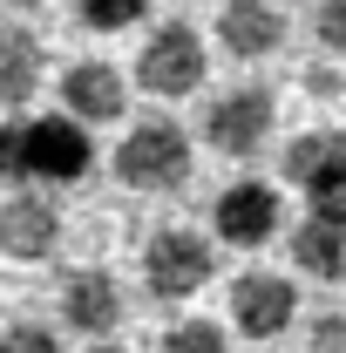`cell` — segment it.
I'll return each instance as SVG.
<instances>
[{
    "instance_id": "30bf717a",
    "label": "cell",
    "mask_w": 346,
    "mask_h": 353,
    "mask_svg": "<svg viewBox=\"0 0 346 353\" xmlns=\"http://www.w3.org/2000/svg\"><path fill=\"white\" fill-rule=\"evenodd\" d=\"M123 109H130V88H123V75H116L109 61H75V68L61 75V116H68V123L95 130V123H116Z\"/></svg>"
},
{
    "instance_id": "5b68a950",
    "label": "cell",
    "mask_w": 346,
    "mask_h": 353,
    "mask_svg": "<svg viewBox=\"0 0 346 353\" xmlns=\"http://www.w3.org/2000/svg\"><path fill=\"white\" fill-rule=\"evenodd\" d=\"M285 231V197H278V183H265V176H238V183H224L211 204V238L217 245H231V252H258Z\"/></svg>"
},
{
    "instance_id": "9a60e30c",
    "label": "cell",
    "mask_w": 346,
    "mask_h": 353,
    "mask_svg": "<svg viewBox=\"0 0 346 353\" xmlns=\"http://www.w3.org/2000/svg\"><path fill=\"white\" fill-rule=\"evenodd\" d=\"M150 14V0H75V21L95 28V34H123Z\"/></svg>"
},
{
    "instance_id": "4fadbf2b",
    "label": "cell",
    "mask_w": 346,
    "mask_h": 353,
    "mask_svg": "<svg viewBox=\"0 0 346 353\" xmlns=\"http://www.w3.org/2000/svg\"><path fill=\"white\" fill-rule=\"evenodd\" d=\"M292 265L305 279H319V285H346V224L305 211L299 231H292Z\"/></svg>"
},
{
    "instance_id": "7a4b0ae2",
    "label": "cell",
    "mask_w": 346,
    "mask_h": 353,
    "mask_svg": "<svg viewBox=\"0 0 346 353\" xmlns=\"http://www.w3.org/2000/svg\"><path fill=\"white\" fill-rule=\"evenodd\" d=\"M211 279H217V245L204 231H190V224H163V231L143 245V285H150V299H163V306L197 299Z\"/></svg>"
},
{
    "instance_id": "2e32d148",
    "label": "cell",
    "mask_w": 346,
    "mask_h": 353,
    "mask_svg": "<svg viewBox=\"0 0 346 353\" xmlns=\"http://www.w3.org/2000/svg\"><path fill=\"white\" fill-rule=\"evenodd\" d=\"M156 353H231V340H224L217 319H176Z\"/></svg>"
},
{
    "instance_id": "8fae6325",
    "label": "cell",
    "mask_w": 346,
    "mask_h": 353,
    "mask_svg": "<svg viewBox=\"0 0 346 353\" xmlns=\"http://www.w3.org/2000/svg\"><path fill=\"white\" fill-rule=\"evenodd\" d=\"M217 48H224L231 61H265V54L285 48V14H278L272 0H224V14H217Z\"/></svg>"
},
{
    "instance_id": "ffe728a7",
    "label": "cell",
    "mask_w": 346,
    "mask_h": 353,
    "mask_svg": "<svg viewBox=\"0 0 346 353\" xmlns=\"http://www.w3.org/2000/svg\"><path fill=\"white\" fill-rule=\"evenodd\" d=\"M0 183H21V123H0Z\"/></svg>"
},
{
    "instance_id": "9c48e42d",
    "label": "cell",
    "mask_w": 346,
    "mask_h": 353,
    "mask_svg": "<svg viewBox=\"0 0 346 353\" xmlns=\"http://www.w3.org/2000/svg\"><path fill=\"white\" fill-rule=\"evenodd\" d=\"M0 252L21 265H41L61 252V204L41 197V190H14L0 204Z\"/></svg>"
},
{
    "instance_id": "277c9868",
    "label": "cell",
    "mask_w": 346,
    "mask_h": 353,
    "mask_svg": "<svg viewBox=\"0 0 346 353\" xmlns=\"http://www.w3.org/2000/svg\"><path fill=\"white\" fill-rule=\"evenodd\" d=\"M272 130H278V95L265 82H238L204 109V143H211L217 157H231V163L258 157L265 143H272Z\"/></svg>"
},
{
    "instance_id": "52a82bcc",
    "label": "cell",
    "mask_w": 346,
    "mask_h": 353,
    "mask_svg": "<svg viewBox=\"0 0 346 353\" xmlns=\"http://www.w3.org/2000/svg\"><path fill=\"white\" fill-rule=\"evenodd\" d=\"M95 163V143L68 116H34L21 123V183H82Z\"/></svg>"
},
{
    "instance_id": "8992f818",
    "label": "cell",
    "mask_w": 346,
    "mask_h": 353,
    "mask_svg": "<svg viewBox=\"0 0 346 353\" xmlns=\"http://www.w3.org/2000/svg\"><path fill=\"white\" fill-rule=\"evenodd\" d=\"M204 75H211V54H204V34H197L190 21H163V28L143 41V54H136V82L150 88V95H163V102L197 95Z\"/></svg>"
},
{
    "instance_id": "5bb4252c",
    "label": "cell",
    "mask_w": 346,
    "mask_h": 353,
    "mask_svg": "<svg viewBox=\"0 0 346 353\" xmlns=\"http://www.w3.org/2000/svg\"><path fill=\"white\" fill-rule=\"evenodd\" d=\"M41 68H48V54L28 28H0V109H21L41 82Z\"/></svg>"
},
{
    "instance_id": "3957f363",
    "label": "cell",
    "mask_w": 346,
    "mask_h": 353,
    "mask_svg": "<svg viewBox=\"0 0 346 353\" xmlns=\"http://www.w3.org/2000/svg\"><path fill=\"white\" fill-rule=\"evenodd\" d=\"M278 176L305 190V204H312V218H333L346 224V136L340 130H305L285 143V157H278Z\"/></svg>"
},
{
    "instance_id": "ba28073f",
    "label": "cell",
    "mask_w": 346,
    "mask_h": 353,
    "mask_svg": "<svg viewBox=\"0 0 346 353\" xmlns=\"http://www.w3.org/2000/svg\"><path fill=\"white\" fill-rule=\"evenodd\" d=\"M299 319V285L285 272H238L231 279V326L245 340H278Z\"/></svg>"
},
{
    "instance_id": "d6986e66",
    "label": "cell",
    "mask_w": 346,
    "mask_h": 353,
    "mask_svg": "<svg viewBox=\"0 0 346 353\" xmlns=\"http://www.w3.org/2000/svg\"><path fill=\"white\" fill-rule=\"evenodd\" d=\"M0 353H61V340H54L48 326H34V319H21V326L0 333Z\"/></svg>"
},
{
    "instance_id": "6da1fadb",
    "label": "cell",
    "mask_w": 346,
    "mask_h": 353,
    "mask_svg": "<svg viewBox=\"0 0 346 353\" xmlns=\"http://www.w3.org/2000/svg\"><path fill=\"white\" fill-rule=\"evenodd\" d=\"M109 170L123 190H143V197H163V190H183L190 170H197V150H190V130L170 123V116H143L123 130Z\"/></svg>"
},
{
    "instance_id": "7c38bea8",
    "label": "cell",
    "mask_w": 346,
    "mask_h": 353,
    "mask_svg": "<svg viewBox=\"0 0 346 353\" xmlns=\"http://www.w3.org/2000/svg\"><path fill=\"white\" fill-rule=\"evenodd\" d=\"M61 319L82 333V340H102V333H116L123 326V285L109 279V272H68V285H61Z\"/></svg>"
},
{
    "instance_id": "44dd1931",
    "label": "cell",
    "mask_w": 346,
    "mask_h": 353,
    "mask_svg": "<svg viewBox=\"0 0 346 353\" xmlns=\"http://www.w3.org/2000/svg\"><path fill=\"white\" fill-rule=\"evenodd\" d=\"M7 7H14V14H34V7H48V0H7Z\"/></svg>"
},
{
    "instance_id": "7402d4cb",
    "label": "cell",
    "mask_w": 346,
    "mask_h": 353,
    "mask_svg": "<svg viewBox=\"0 0 346 353\" xmlns=\"http://www.w3.org/2000/svg\"><path fill=\"white\" fill-rule=\"evenodd\" d=\"M88 353H123V347H88Z\"/></svg>"
},
{
    "instance_id": "e0dca14e",
    "label": "cell",
    "mask_w": 346,
    "mask_h": 353,
    "mask_svg": "<svg viewBox=\"0 0 346 353\" xmlns=\"http://www.w3.org/2000/svg\"><path fill=\"white\" fill-rule=\"evenodd\" d=\"M305 353H346V312L340 306L312 312V326H305Z\"/></svg>"
},
{
    "instance_id": "ac0fdd59",
    "label": "cell",
    "mask_w": 346,
    "mask_h": 353,
    "mask_svg": "<svg viewBox=\"0 0 346 353\" xmlns=\"http://www.w3.org/2000/svg\"><path fill=\"white\" fill-rule=\"evenodd\" d=\"M312 34H319V48H326V54H346V0H319Z\"/></svg>"
}]
</instances>
